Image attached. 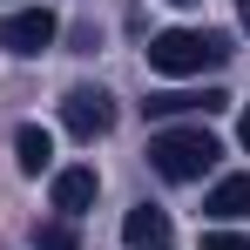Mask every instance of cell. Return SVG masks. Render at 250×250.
Returning a JSON list of instances; mask_svg holds the SVG:
<instances>
[{"label":"cell","mask_w":250,"mask_h":250,"mask_svg":"<svg viewBox=\"0 0 250 250\" xmlns=\"http://www.w3.org/2000/svg\"><path fill=\"white\" fill-rule=\"evenodd\" d=\"M216 135H209L203 122H189V128H156L149 135V169L163 176V183H196V176H209L216 169Z\"/></svg>","instance_id":"cell-1"},{"label":"cell","mask_w":250,"mask_h":250,"mask_svg":"<svg viewBox=\"0 0 250 250\" xmlns=\"http://www.w3.org/2000/svg\"><path fill=\"white\" fill-rule=\"evenodd\" d=\"M230 61V34H209V27H169L149 41V68L156 75H203Z\"/></svg>","instance_id":"cell-2"},{"label":"cell","mask_w":250,"mask_h":250,"mask_svg":"<svg viewBox=\"0 0 250 250\" xmlns=\"http://www.w3.org/2000/svg\"><path fill=\"white\" fill-rule=\"evenodd\" d=\"M61 128H68L75 142H102V135L115 128V102H108L102 88H68V95H61Z\"/></svg>","instance_id":"cell-3"},{"label":"cell","mask_w":250,"mask_h":250,"mask_svg":"<svg viewBox=\"0 0 250 250\" xmlns=\"http://www.w3.org/2000/svg\"><path fill=\"white\" fill-rule=\"evenodd\" d=\"M47 41H54V14L47 7H21V14L0 21V47L7 54H41Z\"/></svg>","instance_id":"cell-4"},{"label":"cell","mask_w":250,"mask_h":250,"mask_svg":"<svg viewBox=\"0 0 250 250\" xmlns=\"http://www.w3.org/2000/svg\"><path fill=\"white\" fill-rule=\"evenodd\" d=\"M95 189H102V183H95V169H88V163H75V169H54V209H61L68 223H75V216L95 203Z\"/></svg>","instance_id":"cell-5"},{"label":"cell","mask_w":250,"mask_h":250,"mask_svg":"<svg viewBox=\"0 0 250 250\" xmlns=\"http://www.w3.org/2000/svg\"><path fill=\"white\" fill-rule=\"evenodd\" d=\"M216 108H230L223 88H203V95L183 88V95H149V102H142V115H156V122H163V115H216Z\"/></svg>","instance_id":"cell-6"},{"label":"cell","mask_w":250,"mask_h":250,"mask_svg":"<svg viewBox=\"0 0 250 250\" xmlns=\"http://www.w3.org/2000/svg\"><path fill=\"white\" fill-rule=\"evenodd\" d=\"M122 244H128V250H163V244H169V216H163L156 203L128 209V216H122Z\"/></svg>","instance_id":"cell-7"},{"label":"cell","mask_w":250,"mask_h":250,"mask_svg":"<svg viewBox=\"0 0 250 250\" xmlns=\"http://www.w3.org/2000/svg\"><path fill=\"white\" fill-rule=\"evenodd\" d=\"M14 163L27 169V176H41V169L54 163V135H47L41 122H21L14 128Z\"/></svg>","instance_id":"cell-8"},{"label":"cell","mask_w":250,"mask_h":250,"mask_svg":"<svg viewBox=\"0 0 250 250\" xmlns=\"http://www.w3.org/2000/svg\"><path fill=\"white\" fill-rule=\"evenodd\" d=\"M203 209H209V216H223V223L250 216V176H223V183L203 196Z\"/></svg>","instance_id":"cell-9"},{"label":"cell","mask_w":250,"mask_h":250,"mask_svg":"<svg viewBox=\"0 0 250 250\" xmlns=\"http://www.w3.org/2000/svg\"><path fill=\"white\" fill-rule=\"evenodd\" d=\"M34 250H82V237L68 216H54V223H34Z\"/></svg>","instance_id":"cell-10"},{"label":"cell","mask_w":250,"mask_h":250,"mask_svg":"<svg viewBox=\"0 0 250 250\" xmlns=\"http://www.w3.org/2000/svg\"><path fill=\"white\" fill-rule=\"evenodd\" d=\"M203 250H250V237H237V230H216V237H203Z\"/></svg>","instance_id":"cell-11"},{"label":"cell","mask_w":250,"mask_h":250,"mask_svg":"<svg viewBox=\"0 0 250 250\" xmlns=\"http://www.w3.org/2000/svg\"><path fill=\"white\" fill-rule=\"evenodd\" d=\"M237 142H244V149H250V108H244V122H237Z\"/></svg>","instance_id":"cell-12"},{"label":"cell","mask_w":250,"mask_h":250,"mask_svg":"<svg viewBox=\"0 0 250 250\" xmlns=\"http://www.w3.org/2000/svg\"><path fill=\"white\" fill-rule=\"evenodd\" d=\"M237 21H244V27H250V0H237Z\"/></svg>","instance_id":"cell-13"},{"label":"cell","mask_w":250,"mask_h":250,"mask_svg":"<svg viewBox=\"0 0 250 250\" xmlns=\"http://www.w3.org/2000/svg\"><path fill=\"white\" fill-rule=\"evenodd\" d=\"M176 7H183V0H176Z\"/></svg>","instance_id":"cell-14"},{"label":"cell","mask_w":250,"mask_h":250,"mask_svg":"<svg viewBox=\"0 0 250 250\" xmlns=\"http://www.w3.org/2000/svg\"><path fill=\"white\" fill-rule=\"evenodd\" d=\"M163 250H169V244H163Z\"/></svg>","instance_id":"cell-15"}]
</instances>
